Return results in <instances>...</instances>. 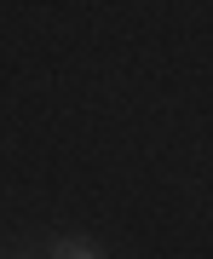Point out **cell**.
Listing matches in <instances>:
<instances>
[{
  "instance_id": "obj_1",
  "label": "cell",
  "mask_w": 213,
  "mask_h": 259,
  "mask_svg": "<svg viewBox=\"0 0 213 259\" xmlns=\"http://www.w3.org/2000/svg\"><path fill=\"white\" fill-rule=\"evenodd\" d=\"M52 259H93V248H81V242H58Z\"/></svg>"
}]
</instances>
